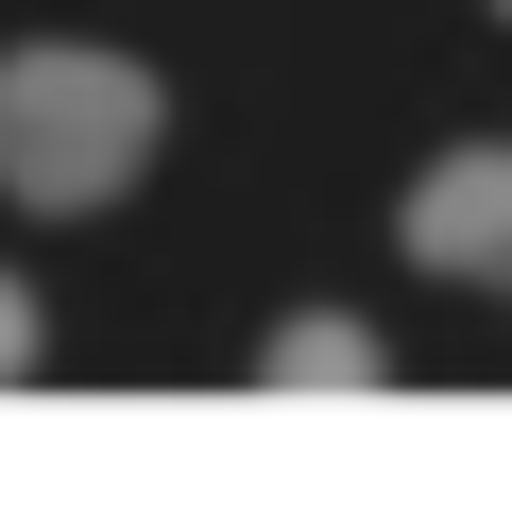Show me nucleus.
Segmentation results:
<instances>
[{"label":"nucleus","instance_id":"39448f33","mask_svg":"<svg viewBox=\"0 0 512 512\" xmlns=\"http://www.w3.org/2000/svg\"><path fill=\"white\" fill-rule=\"evenodd\" d=\"M495 18H512V0H495Z\"/></svg>","mask_w":512,"mask_h":512},{"label":"nucleus","instance_id":"f03ea898","mask_svg":"<svg viewBox=\"0 0 512 512\" xmlns=\"http://www.w3.org/2000/svg\"><path fill=\"white\" fill-rule=\"evenodd\" d=\"M410 256L461 274V291H512V137H478V154H444L410 188Z\"/></svg>","mask_w":512,"mask_h":512},{"label":"nucleus","instance_id":"7ed1b4c3","mask_svg":"<svg viewBox=\"0 0 512 512\" xmlns=\"http://www.w3.org/2000/svg\"><path fill=\"white\" fill-rule=\"evenodd\" d=\"M393 359H376V325H342V308H308V325H274V359H256V393H291V410H359Z\"/></svg>","mask_w":512,"mask_h":512},{"label":"nucleus","instance_id":"20e7f679","mask_svg":"<svg viewBox=\"0 0 512 512\" xmlns=\"http://www.w3.org/2000/svg\"><path fill=\"white\" fill-rule=\"evenodd\" d=\"M18 376H35V291L0 274V393H18Z\"/></svg>","mask_w":512,"mask_h":512},{"label":"nucleus","instance_id":"f257e3e1","mask_svg":"<svg viewBox=\"0 0 512 512\" xmlns=\"http://www.w3.org/2000/svg\"><path fill=\"white\" fill-rule=\"evenodd\" d=\"M154 69L137 52H69V35H35V52H0V188L18 205H120L137 171H154Z\"/></svg>","mask_w":512,"mask_h":512}]
</instances>
